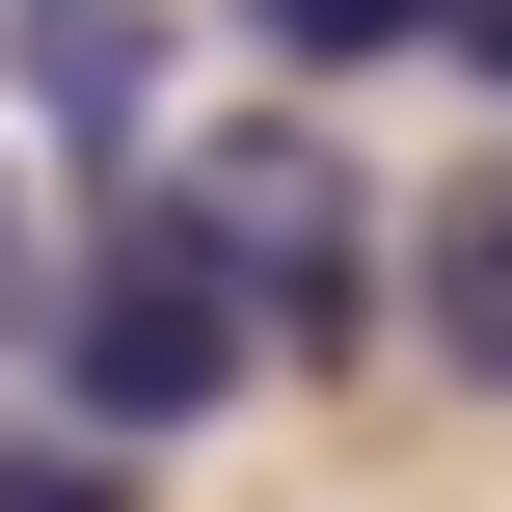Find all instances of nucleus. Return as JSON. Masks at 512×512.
<instances>
[{"mask_svg": "<svg viewBox=\"0 0 512 512\" xmlns=\"http://www.w3.org/2000/svg\"><path fill=\"white\" fill-rule=\"evenodd\" d=\"M162 216H189V270L243 297V351H351V324H378V243H351V189H324L297 135H189Z\"/></svg>", "mask_w": 512, "mask_h": 512, "instance_id": "1", "label": "nucleus"}, {"mask_svg": "<svg viewBox=\"0 0 512 512\" xmlns=\"http://www.w3.org/2000/svg\"><path fill=\"white\" fill-rule=\"evenodd\" d=\"M27 324H81V405H108V432H216V405H243V297L189 270V216H135V243L54 270Z\"/></svg>", "mask_w": 512, "mask_h": 512, "instance_id": "2", "label": "nucleus"}, {"mask_svg": "<svg viewBox=\"0 0 512 512\" xmlns=\"http://www.w3.org/2000/svg\"><path fill=\"white\" fill-rule=\"evenodd\" d=\"M0 81H27V135L135 162L162 135V0H0Z\"/></svg>", "mask_w": 512, "mask_h": 512, "instance_id": "3", "label": "nucleus"}, {"mask_svg": "<svg viewBox=\"0 0 512 512\" xmlns=\"http://www.w3.org/2000/svg\"><path fill=\"white\" fill-rule=\"evenodd\" d=\"M405 351L512 405V135L459 162V189H432V216H405Z\"/></svg>", "mask_w": 512, "mask_h": 512, "instance_id": "4", "label": "nucleus"}, {"mask_svg": "<svg viewBox=\"0 0 512 512\" xmlns=\"http://www.w3.org/2000/svg\"><path fill=\"white\" fill-rule=\"evenodd\" d=\"M0 512H108V459L81 432H0Z\"/></svg>", "mask_w": 512, "mask_h": 512, "instance_id": "6", "label": "nucleus"}, {"mask_svg": "<svg viewBox=\"0 0 512 512\" xmlns=\"http://www.w3.org/2000/svg\"><path fill=\"white\" fill-rule=\"evenodd\" d=\"M27 297H54V216H27V162H0V324H27Z\"/></svg>", "mask_w": 512, "mask_h": 512, "instance_id": "7", "label": "nucleus"}, {"mask_svg": "<svg viewBox=\"0 0 512 512\" xmlns=\"http://www.w3.org/2000/svg\"><path fill=\"white\" fill-rule=\"evenodd\" d=\"M459 27H486V81H512V0H459Z\"/></svg>", "mask_w": 512, "mask_h": 512, "instance_id": "8", "label": "nucleus"}, {"mask_svg": "<svg viewBox=\"0 0 512 512\" xmlns=\"http://www.w3.org/2000/svg\"><path fill=\"white\" fill-rule=\"evenodd\" d=\"M243 27H270V54H324V81H351V54H405V27H432V0H243Z\"/></svg>", "mask_w": 512, "mask_h": 512, "instance_id": "5", "label": "nucleus"}]
</instances>
